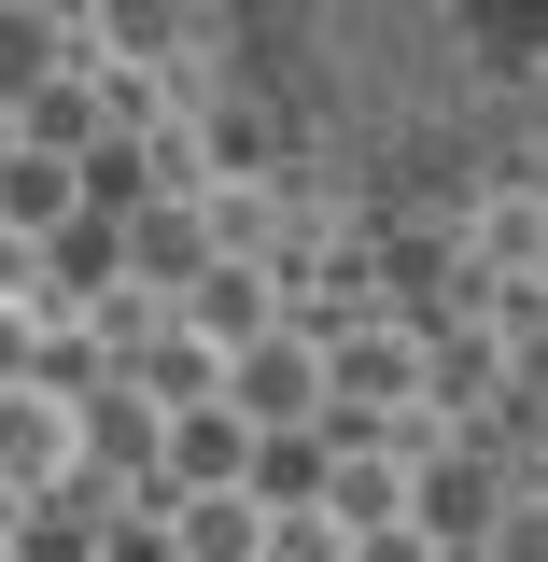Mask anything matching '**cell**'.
<instances>
[{"label": "cell", "instance_id": "5bb4252c", "mask_svg": "<svg viewBox=\"0 0 548 562\" xmlns=\"http://www.w3.org/2000/svg\"><path fill=\"white\" fill-rule=\"evenodd\" d=\"M479 562H548V492H506V506H492Z\"/></svg>", "mask_w": 548, "mask_h": 562}, {"label": "cell", "instance_id": "52a82bcc", "mask_svg": "<svg viewBox=\"0 0 548 562\" xmlns=\"http://www.w3.org/2000/svg\"><path fill=\"white\" fill-rule=\"evenodd\" d=\"M155 535H169V562H268V506L254 492H169Z\"/></svg>", "mask_w": 548, "mask_h": 562}, {"label": "cell", "instance_id": "7c38bea8", "mask_svg": "<svg viewBox=\"0 0 548 562\" xmlns=\"http://www.w3.org/2000/svg\"><path fill=\"white\" fill-rule=\"evenodd\" d=\"M43 85H57V29H43V14H29V0H0V99H14V113H29V99H43Z\"/></svg>", "mask_w": 548, "mask_h": 562}, {"label": "cell", "instance_id": "9a60e30c", "mask_svg": "<svg viewBox=\"0 0 548 562\" xmlns=\"http://www.w3.org/2000/svg\"><path fill=\"white\" fill-rule=\"evenodd\" d=\"M0 380H29V310L0 295Z\"/></svg>", "mask_w": 548, "mask_h": 562}, {"label": "cell", "instance_id": "8fae6325", "mask_svg": "<svg viewBox=\"0 0 548 562\" xmlns=\"http://www.w3.org/2000/svg\"><path fill=\"white\" fill-rule=\"evenodd\" d=\"M155 436H169L155 394H99V408H85V464H155Z\"/></svg>", "mask_w": 548, "mask_h": 562}, {"label": "cell", "instance_id": "ba28073f", "mask_svg": "<svg viewBox=\"0 0 548 562\" xmlns=\"http://www.w3.org/2000/svg\"><path fill=\"white\" fill-rule=\"evenodd\" d=\"M70 198H85V169H70V155H43V140H14V155H0V239H29V254L70 239Z\"/></svg>", "mask_w": 548, "mask_h": 562}, {"label": "cell", "instance_id": "3957f363", "mask_svg": "<svg viewBox=\"0 0 548 562\" xmlns=\"http://www.w3.org/2000/svg\"><path fill=\"white\" fill-rule=\"evenodd\" d=\"M479 281H548V183H479L465 198V295Z\"/></svg>", "mask_w": 548, "mask_h": 562}, {"label": "cell", "instance_id": "e0dca14e", "mask_svg": "<svg viewBox=\"0 0 548 562\" xmlns=\"http://www.w3.org/2000/svg\"><path fill=\"white\" fill-rule=\"evenodd\" d=\"M0 562H29V549H14V520H0Z\"/></svg>", "mask_w": 548, "mask_h": 562}, {"label": "cell", "instance_id": "8992f818", "mask_svg": "<svg viewBox=\"0 0 548 562\" xmlns=\"http://www.w3.org/2000/svg\"><path fill=\"white\" fill-rule=\"evenodd\" d=\"M113 268H127L141 295H183V281L211 268V211H198V198H141V211H127V254H113Z\"/></svg>", "mask_w": 548, "mask_h": 562}, {"label": "cell", "instance_id": "7a4b0ae2", "mask_svg": "<svg viewBox=\"0 0 548 562\" xmlns=\"http://www.w3.org/2000/svg\"><path fill=\"white\" fill-rule=\"evenodd\" d=\"M225 408L254 436H324V338L310 324H268V338L225 366Z\"/></svg>", "mask_w": 548, "mask_h": 562}, {"label": "cell", "instance_id": "277c9868", "mask_svg": "<svg viewBox=\"0 0 548 562\" xmlns=\"http://www.w3.org/2000/svg\"><path fill=\"white\" fill-rule=\"evenodd\" d=\"M169 324H183V338H211L225 366H239V351L281 324V268H239V254H211V268L169 295Z\"/></svg>", "mask_w": 548, "mask_h": 562}, {"label": "cell", "instance_id": "5b68a950", "mask_svg": "<svg viewBox=\"0 0 548 562\" xmlns=\"http://www.w3.org/2000/svg\"><path fill=\"white\" fill-rule=\"evenodd\" d=\"M155 479H169V492H254V422L225 408V394H211V408H169Z\"/></svg>", "mask_w": 548, "mask_h": 562}, {"label": "cell", "instance_id": "4fadbf2b", "mask_svg": "<svg viewBox=\"0 0 548 562\" xmlns=\"http://www.w3.org/2000/svg\"><path fill=\"white\" fill-rule=\"evenodd\" d=\"M465 14L492 29V57H506V70H535V57H548V0H465Z\"/></svg>", "mask_w": 548, "mask_h": 562}, {"label": "cell", "instance_id": "9c48e42d", "mask_svg": "<svg viewBox=\"0 0 548 562\" xmlns=\"http://www.w3.org/2000/svg\"><path fill=\"white\" fill-rule=\"evenodd\" d=\"M183 14H198V0H99L113 70H169V57H183Z\"/></svg>", "mask_w": 548, "mask_h": 562}, {"label": "cell", "instance_id": "30bf717a", "mask_svg": "<svg viewBox=\"0 0 548 562\" xmlns=\"http://www.w3.org/2000/svg\"><path fill=\"white\" fill-rule=\"evenodd\" d=\"M324 479H338L324 436H254V506H324Z\"/></svg>", "mask_w": 548, "mask_h": 562}, {"label": "cell", "instance_id": "2e32d148", "mask_svg": "<svg viewBox=\"0 0 548 562\" xmlns=\"http://www.w3.org/2000/svg\"><path fill=\"white\" fill-rule=\"evenodd\" d=\"M29 14H43L57 43H70V29H99V0H29Z\"/></svg>", "mask_w": 548, "mask_h": 562}, {"label": "cell", "instance_id": "6da1fadb", "mask_svg": "<svg viewBox=\"0 0 548 562\" xmlns=\"http://www.w3.org/2000/svg\"><path fill=\"white\" fill-rule=\"evenodd\" d=\"M85 479V394L70 380H0V506H43V492Z\"/></svg>", "mask_w": 548, "mask_h": 562}]
</instances>
